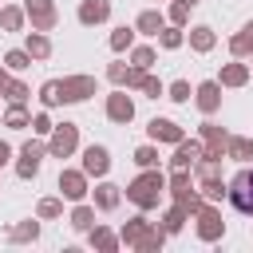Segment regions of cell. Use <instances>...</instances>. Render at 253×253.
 Returning <instances> with one entry per match:
<instances>
[{
	"label": "cell",
	"mask_w": 253,
	"mask_h": 253,
	"mask_svg": "<svg viewBox=\"0 0 253 253\" xmlns=\"http://www.w3.org/2000/svg\"><path fill=\"white\" fill-rule=\"evenodd\" d=\"M138 75H142V71H138V67H130V59H123V55L107 63V83H111V87H126V91H134Z\"/></svg>",
	"instance_id": "19"
},
{
	"label": "cell",
	"mask_w": 253,
	"mask_h": 253,
	"mask_svg": "<svg viewBox=\"0 0 253 253\" xmlns=\"http://www.w3.org/2000/svg\"><path fill=\"white\" fill-rule=\"evenodd\" d=\"M0 126H8V130H28V126H32L28 103H8V107L0 111Z\"/></svg>",
	"instance_id": "25"
},
{
	"label": "cell",
	"mask_w": 253,
	"mask_h": 253,
	"mask_svg": "<svg viewBox=\"0 0 253 253\" xmlns=\"http://www.w3.org/2000/svg\"><path fill=\"white\" fill-rule=\"evenodd\" d=\"M24 16H28L32 32H55V24H59L55 0H24Z\"/></svg>",
	"instance_id": "9"
},
{
	"label": "cell",
	"mask_w": 253,
	"mask_h": 253,
	"mask_svg": "<svg viewBox=\"0 0 253 253\" xmlns=\"http://www.w3.org/2000/svg\"><path fill=\"white\" fill-rule=\"evenodd\" d=\"M194 233H198V241H202V245H217V241L225 237V217H221V206L206 202V206L194 213Z\"/></svg>",
	"instance_id": "5"
},
{
	"label": "cell",
	"mask_w": 253,
	"mask_h": 253,
	"mask_svg": "<svg viewBox=\"0 0 253 253\" xmlns=\"http://www.w3.org/2000/svg\"><path fill=\"white\" fill-rule=\"evenodd\" d=\"M134 40H138L134 24H119V28H111V36H107V43H111L115 55H126V51L134 47Z\"/></svg>",
	"instance_id": "30"
},
{
	"label": "cell",
	"mask_w": 253,
	"mask_h": 253,
	"mask_svg": "<svg viewBox=\"0 0 253 253\" xmlns=\"http://www.w3.org/2000/svg\"><path fill=\"white\" fill-rule=\"evenodd\" d=\"M91 202L99 213H115L123 206V186H115L111 178H95V190H91Z\"/></svg>",
	"instance_id": "13"
},
{
	"label": "cell",
	"mask_w": 253,
	"mask_h": 253,
	"mask_svg": "<svg viewBox=\"0 0 253 253\" xmlns=\"http://www.w3.org/2000/svg\"><path fill=\"white\" fill-rule=\"evenodd\" d=\"M225 158L237 162V166H249L253 162V138L249 134H229L225 138Z\"/></svg>",
	"instance_id": "24"
},
{
	"label": "cell",
	"mask_w": 253,
	"mask_h": 253,
	"mask_svg": "<svg viewBox=\"0 0 253 253\" xmlns=\"http://www.w3.org/2000/svg\"><path fill=\"white\" fill-rule=\"evenodd\" d=\"M162 24H166V12H162V8H142V12L134 16V32H138V36H150V40L158 36Z\"/></svg>",
	"instance_id": "28"
},
{
	"label": "cell",
	"mask_w": 253,
	"mask_h": 253,
	"mask_svg": "<svg viewBox=\"0 0 253 253\" xmlns=\"http://www.w3.org/2000/svg\"><path fill=\"white\" fill-rule=\"evenodd\" d=\"M194 190H198L194 170H170V174H166V194H170V202H186Z\"/></svg>",
	"instance_id": "21"
},
{
	"label": "cell",
	"mask_w": 253,
	"mask_h": 253,
	"mask_svg": "<svg viewBox=\"0 0 253 253\" xmlns=\"http://www.w3.org/2000/svg\"><path fill=\"white\" fill-rule=\"evenodd\" d=\"M0 63H4V67H8V71H12V75H20V71H28V67H32V63H36V59H32V55H28V51H24V47H8V51H4V59H0Z\"/></svg>",
	"instance_id": "36"
},
{
	"label": "cell",
	"mask_w": 253,
	"mask_h": 253,
	"mask_svg": "<svg viewBox=\"0 0 253 253\" xmlns=\"http://www.w3.org/2000/svg\"><path fill=\"white\" fill-rule=\"evenodd\" d=\"M154 4H162V0H154Z\"/></svg>",
	"instance_id": "50"
},
{
	"label": "cell",
	"mask_w": 253,
	"mask_h": 253,
	"mask_svg": "<svg viewBox=\"0 0 253 253\" xmlns=\"http://www.w3.org/2000/svg\"><path fill=\"white\" fill-rule=\"evenodd\" d=\"M182 4H190V8H198V4H202V0H182Z\"/></svg>",
	"instance_id": "48"
},
{
	"label": "cell",
	"mask_w": 253,
	"mask_h": 253,
	"mask_svg": "<svg viewBox=\"0 0 253 253\" xmlns=\"http://www.w3.org/2000/svg\"><path fill=\"white\" fill-rule=\"evenodd\" d=\"M40 233H43L40 217H24V221H12V225L4 229L8 245H36V241H40Z\"/></svg>",
	"instance_id": "17"
},
{
	"label": "cell",
	"mask_w": 253,
	"mask_h": 253,
	"mask_svg": "<svg viewBox=\"0 0 253 253\" xmlns=\"http://www.w3.org/2000/svg\"><path fill=\"white\" fill-rule=\"evenodd\" d=\"M28 99H32V87H28L24 79H16V75H12V79H8V87H4V103H28Z\"/></svg>",
	"instance_id": "43"
},
{
	"label": "cell",
	"mask_w": 253,
	"mask_h": 253,
	"mask_svg": "<svg viewBox=\"0 0 253 253\" xmlns=\"http://www.w3.org/2000/svg\"><path fill=\"white\" fill-rule=\"evenodd\" d=\"M221 162H225V158H206V154H202V158L190 166V170H194V182H206V178H221Z\"/></svg>",
	"instance_id": "38"
},
{
	"label": "cell",
	"mask_w": 253,
	"mask_h": 253,
	"mask_svg": "<svg viewBox=\"0 0 253 253\" xmlns=\"http://www.w3.org/2000/svg\"><path fill=\"white\" fill-rule=\"evenodd\" d=\"M28 28V16H24V4H0V32L16 36Z\"/></svg>",
	"instance_id": "29"
},
{
	"label": "cell",
	"mask_w": 253,
	"mask_h": 253,
	"mask_svg": "<svg viewBox=\"0 0 253 253\" xmlns=\"http://www.w3.org/2000/svg\"><path fill=\"white\" fill-rule=\"evenodd\" d=\"M162 99H170V103L186 107V103L194 99V87H190V79H174V83H166V95H162Z\"/></svg>",
	"instance_id": "40"
},
{
	"label": "cell",
	"mask_w": 253,
	"mask_h": 253,
	"mask_svg": "<svg viewBox=\"0 0 253 253\" xmlns=\"http://www.w3.org/2000/svg\"><path fill=\"white\" fill-rule=\"evenodd\" d=\"M8 79H12V71H8L4 63H0V95H4V87H8Z\"/></svg>",
	"instance_id": "47"
},
{
	"label": "cell",
	"mask_w": 253,
	"mask_h": 253,
	"mask_svg": "<svg viewBox=\"0 0 253 253\" xmlns=\"http://www.w3.org/2000/svg\"><path fill=\"white\" fill-rule=\"evenodd\" d=\"M146 138H150V142H158V146H174L178 138H186V130H182V123H178V119L154 115V119L146 123Z\"/></svg>",
	"instance_id": "10"
},
{
	"label": "cell",
	"mask_w": 253,
	"mask_h": 253,
	"mask_svg": "<svg viewBox=\"0 0 253 253\" xmlns=\"http://www.w3.org/2000/svg\"><path fill=\"white\" fill-rule=\"evenodd\" d=\"M245 59H249V71H253V51H249V55H245Z\"/></svg>",
	"instance_id": "49"
},
{
	"label": "cell",
	"mask_w": 253,
	"mask_h": 253,
	"mask_svg": "<svg viewBox=\"0 0 253 253\" xmlns=\"http://www.w3.org/2000/svg\"><path fill=\"white\" fill-rule=\"evenodd\" d=\"M150 225H154V221L146 217V210H138L134 217H126V221L119 225V241H123L126 249H138V241L146 237V229H150Z\"/></svg>",
	"instance_id": "18"
},
{
	"label": "cell",
	"mask_w": 253,
	"mask_h": 253,
	"mask_svg": "<svg viewBox=\"0 0 253 253\" xmlns=\"http://www.w3.org/2000/svg\"><path fill=\"white\" fill-rule=\"evenodd\" d=\"M249 79H253V71H249L245 59H229V63H221V71H217L221 91H237V87H245Z\"/></svg>",
	"instance_id": "16"
},
{
	"label": "cell",
	"mask_w": 253,
	"mask_h": 253,
	"mask_svg": "<svg viewBox=\"0 0 253 253\" xmlns=\"http://www.w3.org/2000/svg\"><path fill=\"white\" fill-rule=\"evenodd\" d=\"M95 213H99V210H95V202H87V198H83V202H75V206H71L67 225H71L75 233H87V229L95 225Z\"/></svg>",
	"instance_id": "26"
},
{
	"label": "cell",
	"mask_w": 253,
	"mask_h": 253,
	"mask_svg": "<svg viewBox=\"0 0 253 253\" xmlns=\"http://www.w3.org/2000/svg\"><path fill=\"white\" fill-rule=\"evenodd\" d=\"M162 245H166V229L154 221V225L146 229V237L138 241V249H134V253H162Z\"/></svg>",
	"instance_id": "39"
},
{
	"label": "cell",
	"mask_w": 253,
	"mask_h": 253,
	"mask_svg": "<svg viewBox=\"0 0 253 253\" xmlns=\"http://www.w3.org/2000/svg\"><path fill=\"white\" fill-rule=\"evenodd\" d=\"M134 91H138L142 99H162V95H166V83H162L154 71H142L138 83H134Z\"/></svg>",
	"instance_id": "34"
},
{
	"label": "cell",
	"mask_w": 253,
	"mask_h": 253,
	"mask_svg": "<svg viewBox=\"0 0 253 253\" xmlns=\"http://www.w3.org/2000/svg\"><path fill=\"white\" fill-rule=\"evenodd\" d=\"M186 43H190L194 55H210L217 47V32L210 24H186Z\"/></svg>",
	"instance_id": "15"
},
{
	"label": "cell",
	"mask_w": 253,
	"mask_h": 253,
	"mask_svg": "<svg viewBox=\"0 0 253 253\" xmlns=\"http://www.w3.org/2000/svg\"><path fill=\"white\" fill-rule=\"evenodd\" d=\"M83 174L87 178H107L111 174V146H103V142H91V146H83Z\"/></svg>",
	"instance_id": "11"
},
{
	"label": "cell",
	"mask_w": 253,
	"mask_h": 253,
	"mask_svg": "<svg viewBox=\"0 0 253 253\" xmlns=\"http://www.w3.org/2000/svg\"><path fill=\"white\" fill-rule=\"evenodd\" d=\"M87 245H91V249H99V253H119V249H123L119 233H115L111 225H103V221H95V225L87 229Z\"/></svg>",
	"instance_id": "22"
},
{
	"label": "cell",
	"mask_w": 253,
	"mask_h": 253,
	"mask_svg": "<svg viewBox=\"0 0 253 253\" xmlns=\"http://www.w3.org/2000/svg\"><path fill=\"white\" fill-rule=\"evenodd\" d=\"M111 0H79V8H75V20L83 24V28H99V24H107L111 20Z\"/></svg>",
	"instance_id": "14"
},
{
	"label": "cell",
	"mask_w": 253,
	"mask_h": 253,
	"mask_svg": "<svg viewBox=\"0 0 253 253\" xmlns=\"http://www.w3.org/2000/svg\"><path fill=\"white\" fill-rule=\"evenodd\" d=\"M75 150H79V123H71V119L55 123L47 134V158L63 162V158H75Z\"/></svg>",
	"instance_id": "4"
},
{
	"label": "cell",
	"mask_w": 253,
	"mask_h": 253,
	"mask_svg": "<svg viewBox=\"0 0 253 253\" xmlns=\"http://www.w3.org/2000/svg\"><path fill=\"white\" fill-rule=\"evenodd\" d=\"M186 221H190V213H186V206H178V202H170V206L162 210V217H158V225L166 229V237H178V233L186 229Z\"/></svg>",
	"instance_id": "27"
},
{
	"label": "cell",
	"mask_w": 253,
	"mask_h": 253,
	"mask_svg": "<svg viewBox=\"0 0 253 253\" xmlns=\"http://www.w3.org/2000/svg\"><path fill=\"white\" fill-rule=\"evenodd\" d=\"M190 12H194L190 4H182V0H170V4H166V24H178V28H186V24H190Z\"/></svg>",
	"instance_id": "44"
},
{
	"label": "cell",
	"mask_w": 253,
	"mask_h": 253,
	"mask_svg": "<svg viewBox=\"0 0 253 253\" xmlns=\"http://www.w3.org/2000/svg\"><path fill=\"white\" fill-rule=\"evenodd\" d=\"M198 194H202L206 202L221 206V202H225V178H206V182H198Z\"/></svg>",
	"instance_id": "42"
},
{
	"label": "cell",
	"mask_w": 253,
	"mask_h": 253,
	"mask_svg": "<svg viewBox=\"0 0 253 253\" xmlns=\"http://www.w3.org/2000/svg\"><path fill=\"white\" fill-rule=\"evenodd\" d=\"M126 59H130V67H138V71H154V63H158V47L134 40V47L126 51Z\"/></svg>",
	"instance_id": "31"
},
{
	"label": "cell",
	"mask_w": 253,
	"mask_h": 253,
	"mask_svg": "<svg viewBox=\"0 0 253 253\" xmlns=\"http://www.w3.org/2000/svg\"><path fill=\"white\" fill-rule=\"evenodd\" d=\"M36 99H40V107H63V95H59V79H43L40 83V91H36Z\"/></svg>",
	"instance_id": "37"
},
{
	"label": "cell",
	"mask_w": 253,
	"mask_h": 253,
	"mask_svg": "<svg viewBox=\"0 0 253 253\" xmlns=\"http://www.w3.org/2000/svg\"><path fill=\"white\" fill-rule=\"evenodd\" d=\"M36 217H40V221H55V217H63V198H59V194L40 198V202H36Z\"/></svg>",
	"instance_id": "35"
},
{
	"label": "cell",
	"mask_w": 253,
	"mask_h": 253,
	"mask_svg": "<svg viewBox=\"0 0 253 253\" xmlns=\"http://www.w3.org/2000/svg\"><path fill=\"white\" fill-rule=\"evenodd\" d=\"M103 115H107V123H115V126H130V123H134V99L126 95V87H115V91L103 99Z\"/></svg>",
	"instance_id": "8"
},
{
	"label": "cell",
	"mask_w": 253,
	"mask_h": 253,
	"mask_svg": "<svg viewBox=\"0 0 253 253\" xmlns=\"http://www.w3.org/2000/svg\"><path fill=\"white\" fill-rule=\"evenodd\" d=\"M55 190L63 202H83V198H91V178L83 174V166H63L55 178Z\"/></svg>",
	"instance_id": "7"
},
{
	"label": "cell",
	"mask_w": 253,
	"mask_h": 253,
	"mask_svg": "<svg viewBox=\"0 0 253 253\" xmlns=\"http://www.w3.org/2000/svg\"><path fill=\"white\" fill-rule=\"evenodd\" d=\"M59 95H63V107L87 103L91 95H99V79H95V75H83V71L63 75V79H59Z\"/></svg>",
	"instance_id": "6"
},
{
	"label": "cell",
	"mask_w": 253,
	"mask_h": 253,
	"mask_svg": "<svg viewBox=\"0 0 253 253\" xmlns=\"http://www.w3.org/2000/svg\"><path fill=\"white\" fill-rule=\"evenodd\" d=\"M43 158H47V138L32 134V138H28V142L16 150V158H12V170H16V178H20V182H32V178L40 174Z\"/></svg>",
	"instance_id": "2"
},
{
	"label": "cell",
	"mask_w": 253,
	"mask_h": 253,
	"mask_svg": "<svg viewBox=\"0 0 253 253\" xmlns=\"http://www.w3.org/2000/svg\"><path fill=\"white\" fill-rule=\"evenodd\" d=\"M198 158H202V138H178L170 154V170H190Z\"/></svg>",
	"instance_id": "20"
},
{
	"label": "cell",
	"mask_w": 253,
	"mask_h": 253,
	"mask_svg": "<svg viewBox=\"0 0 253 253\" xmlns=\"http://www.w3.org/2000/svg\"><path fill=\"white\" fill-rule=\"evenodd\" d=\"M24 51H28L36 63H43V59H51L55 43H51V36H47V32H24Z\"/></svg>",
	"instance_id": "23"
},
{
	"label": "cell",
	"mask_w": 253,
	"mask_h": 253,
	"mask_svg": "<svg viewBox=\"0 0 253 253\" xmlns=\"http://www.w3.org/2000/svg\"><path fill=\"white\" fill-rule=\"evenodd\" d=\"M162 194H166V170H162V166H146V170H138V174L123 186V198L134 202V206L146 210V213L158 210Z\"/></svg>",
	"instance_id": "1"
},
{
	"label": "cell",
	"mask_w": 253,
	"mask_h": 253,
	"mask_svg": "<svg viewBox=\"0 0 253 253\" xmlns=\"http://www.w3.org/2000/svg\"><path fill=\"white\" fill-rule=\"evenodd\" d=\"M225 202H229L237 213L253 217V162H249V166H241V170L225 182Z\"/></svg>",
	"instance_id": "3"
},
{
	"label": "cell",
	"mask_w": 253,
	"mask_h": 253,
	"mask_svg": "<svg viewBox=\"0 0 253 253\" xmlns=\"http://www.w3.org/2000/svg\"><path fill=\"white\" fill-rule=\"evenodd\" d=\"M194 107H198L206 119H213V115L221 111V83H217V79H202V83L194 87Z\"/></svg>",
	"instance_id": "12"
},
{
	"label": "cell",
	"mask_w": 253,
	"mask_h": 253,
	"mask_svg": "<svg viewBox=\"0 0 253 253\" xmlns=\"http://www.w3.org/2000/svg\"><path fill=\"white\" fill-rule=\"evenodd\" d=\"M51 126H55V123H51L47 107H40V111L32 115V126H28V130H32V134H40V138H47V134H51Z\"/></svg>",
	"instance_id": "45"
},
{
	"label": "cell",
	"mask_w": 253,
	"mask_h": 253,
	"mask_svg": "<svg viewBox=\"0 0 253 253\" xmlns=\"http://www.w3.org/2000/svg\"><path fill=\"white\" fill-rule=\"evenodd\" d=\"M134 166H138V170H146V166H162L158 142H142V146H134Z\"/></svg>",
	"instance_id": "41"
},
{
	"label": "cell",
	"mask_w": 253,
	"mask_h": 253,
	"mask_svg": "<svg viewBox=\"0 0 253 253\" xmlns=\"http://www.w3.org/2000/svg\"><path fill=\"white\" fill-rule=\"evenodd\" d=\"M12 158H16V150H12V142H4V138H0V170H4V166H8Z\"/></svg>",
	"instance_id": "46"
},
{
	"label": "cell",
	"mask_w": 253,
	"mask_h": 253,
	"mask_svg": "<svg viewBox=\"0 0 253 253\" xmlns=\"http://www.w3.org/2000/svg\"><path fill=\"white\" fill-rule=\"evenodd\" d=\"M249 51H253V20H245V24L229 36V55H233V59H245Z\"/></svg>",
	"instance_id": "32"
},
{
	"label": "cell",
	"mask_w": 253,
	"mask_h": 253,
	"mask_svg": "<svg viewBox=\"0 0 253 253\" xmlns=\"http://www.w3.org/2000/svg\"><path fill=\"white\" fill-rule=\"evenodd\" d=\"M154 40H158V47H162V51H178V47L186 43V28H178V24H162Z\"/></svg>",
	"instance_id": "33"
}]
</instances>
